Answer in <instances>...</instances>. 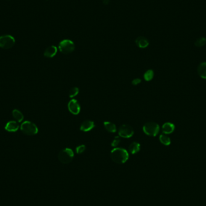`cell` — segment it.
<instances>
[{
  "label": "cell",
  "mask_w": 206,
  "mask_h": 206,
  "mask_svg": "<svg viewBox=\"0 0 206 206\" xmlns=\"http://www.w3.org/2000/svg\"><path fill=\"white\" fill-rule=\"evenodd\" d=\"M154 71L152 69H149L145 73L144 77L147 81H150L153 80V78L154 77Z\"/></svg>",
  "instance_id": "obj_19"
},
{
  "label": "cell",
  "mask_w": 206,
  "mask_h": 206,
  "mask_svg": "<svg viewBox=\"0 0 206 206\" xmlns=\"http://www.w3.org/2000/svg\"><path fill=\"white\" fill-rule=\"evenodd\" d=\"M197 71L200 77L206 79V62H202L198 65Z\"/></svg>",
  "instance_id": "obj_14"
},
{
  "label": "cell",
  "mask_w": 206,
  "mask_h": 206,
  "mask_svg": "<svg viewBox=\"0 0 206 206\" xmlns=\"http://www.w3.org/2000/svg\"><path fill=\"white\" fill-rule=\"evenodd\" d=\"M79 93V89L77 87H74L71 89V90L69 92V96L70 98H74L76 96H77L78 94Z\"/></svg>",
  "instance_id": "obj_21"
},
{
  "label": "cell",
  "mask_w": 206,
  "mask_h": 206,
  "mask_svg": "<svg viewBox=\"0 0 206 206\" xmlns=\"http://www.w3.org/2000/svg\"><path fill=\"white\" fill-rule=\"evenodd\" d=\"M21 130L23 133L28 136H33L38 133V128L35 124L31 121H24L21 126Z\"/></svg>",
  "instance_id": "obj_3"
},
{
  "label": "cell",
  "mask_w": 206,
  "mask_h": 206,
  "mask_svg": "<svg viewBox=\"0 0 206 206\" xmlns=\"http://www.w3.org/2000/svg\"><path fill=\"white\" fill-rule=\"evenodd\" d=\"M104 126L105 130L110 133H115L117 130L116 126L110 122L105 121L104 123Z\"/></svg>",
  "instance_id": "obj_17"
},
{
  "label": "cell",
  "mask_w": 206,
  "mask_h": 206,
  "mask_svg": "<svg viewBox=\"0 0 206 206\" xmlns=\"http://www.w3.org/2000/svg\"><path fill=\"white\" fill-rule=\"evenodd\" d=\"M20 128V125L18 122L15 121H10L8 122L5 126V129L9 132H16Z\"/></svg>",
  "instance_id": "obj_10"
},
{
  "label": "cell",
  "mask_w": 206,
  "mask_h": 206,
  "mask_svg": "<svg viewBox=\"0 0 206 206\" xmlns=\"http://www.w3.org/2000/svg\"><path fill=\"white\" fill-rule=\"evenodd\" d=\"M118 134L121 137L130 138L134 134V130L130 125L123 124L119 128Z\"/></svg>",
  "instance_id": "obj_7"
},
{
  "label": "cell",
  "mask_w": 206,
  "mask_h": 206,
  "mask_svg": "<svg viewBox=\"0 0 206 206\" xmlns=\"http://www.w3.org/2000/svg\"><path fill=\"white\" fill-rule=\"evenodd\" d=\"M162 131L165 134H169L173 133L175 130V126L171 123H165L162 127Z\"/></svg>",
  "instance_id": "obj_12"
},
{
  "label": "cell",
  "mask_w": 206,
  "mask_h": 206,
  "mask_svg": "<svg viewBox=\"0 0 206 206\" xmlns=\"http://www.w3.org/2000/svg\"><path fill=\"white\" fill-rule=\"evenodd\" d=\"M15 44V38L11 35H4L0 37V47L4 49H9Z\"/></svg>",
  "instance_id": "obj_6"
},
{
  "label": "cell",
  "mask_w": 206,
  "mask_h": 206,
  "mask_svg": "<svg viewBox=\"0 0 206 206\" xmlns=\"http://www.w3.org/2000/svg\"><path fill=\"white\" fill-rule=\"evenodd\" d=\"M140 145L138 142H134L129 145V152L132 154H135L137 153L140 151Z\"/></svg>",
  "instance_id": "obj_15"
},
{
  "label": "cell",
  "mask_w": 206,
  "mask_h": 206,
  "mask_svg": "<svg viewBox=\"0 0 206 206\" xmlns=\"http://www.w3.org/2000/svg\"><path fill=\"white\" fill-rule=\"evenodd\" d=\"M68 108L69 111L74 115H77L80 112V105L75 99H73L69 101L68 104Z\"/></svg>",
  "instance_id": "obj_8"
},
{
  "label": "cell",
  "mask_w": 206,
  "mask_h": 206,
  "mask_svg": "<svg viewBox=\"0 0 206 206\" xmlns=\"http://www.w3.org/2000/svg\"><path fill=\"white\" fill-rule=\"evenodd\" d=\"M159 140H160V142L162 144H163L164 145H166V146L169 145L171 144V139L168 136H166L165 134H161L159 136Z\"/></svg>",
  "instance_id": "obj_18"
},
{
  "label": "cell",
  "mask_w": 206,
  "mask_h": 206,
  "mask_svg": "<svg viewBox=\"0 0 206 206\" xmlns=\"http://www.w3.org/2000/svg\"><path fill=\"white\" fill-rule=\"evenodd\" d=\"M110 157L116 163H125L129 159V153L122 148H115L110 152Z\"/></svg>",
  "instance_id": "obj_1"
},
{
  "label": "cell",
  "mask_w": 206,
  "mask_h": 206,
  "mask_svg": "<svg viewBox=\"0 0 206 206\" xmlns=\"http://www.w3.org/2000/svg\"><path fill=\"white\" fill-rule=\"evenodd\" d=\"M57 52V48L56 47L52 45L46 48L44 52V56L48 58H52L55 55Z\"/></svg>",
  "instance_id": "obj_13"
},
{
  "label": "cell",
  "mask_w": 206,
  "mask_h": 206,
  "mask_svg": "<svg viewBox=\"0 0 206 206\" xmlns=\"http://www.w3.org/2000/svg\"><path fill=\"white\" fill-rule=\"evenodd\" d=\"M95 127V123L94 121L91 120H86L84 121L81 126H80V130L84 132H87L91 131L92 129Z\"/></svg>",
  "instance_id": "obj_9"
},
{
  "label": "cell",
  "mask_w": 206,
  "mask_h": 206,
  "mask_svg": "<svg viewBox=\"0 0 206 206\" xmlns=\"http://www.w3.org/2000/svg\"><path fill=\"white\" fill-rule=\"evenodd\" d=\"M86 150V146L84 145H81L76 148V152L77 154H81Z\"/></svg>",
  "instance_id": "obj_23"
},
{
  "label": "cell",
  "mask_w": 206,
  "mask_h": 206,
  "mask_svg": "<svg viewBox=\"0 0 206 206\" xmlns=\"http://www.w3.org/2000/svg\"><path fill=\"white\" fill-rule=\"evenodd\" d=\"M108 2H109V0H103V3L105 5L108 4Z\"/></svg>",
  "instance_id": "obj_25"
},
{
  "label": "cell",
  "mask_w": 206,
  "mask_h": 206,
  "mask_svg": "<svg viewBox=\"0 0 206 206\" xmlns=\"http://www.w3.org/2000/svg\"><path fill=\"white\" fill-rule=\"evenodd\" d=\"M59 49L62 53L68 54L74 52L75 50V44L69 39H64L59 43Z\"/></svg>",
  "instance_id": "obj_4"
},
{
  "label": "cell",
  "mask_w": 206,
  "mask_h": 206,
  "mask_svg": "<svg viewBox=\"0 0 206 206\" xmlns=\"http://www.w3.org/2000/svg\"><path fill=\"white\" fill-rule=\"evenodd\" d=\"M74 154L73 151L68 148L61 150L59 155L58 158L59 161L63 164H68L73 160Z\"/></svg>",
  "instance_id": "obj_2"
},
{
  "label": "cell",
  "mask_w": 206,
  "mask_h": 206,
  "mask_svg": "<svg viewBox=\"0 0 206 206\" xmlns=\"http://www.w3.org/2000/svg\"><path fill=\"white\" fill-rule=\"evenodd\" d=\"M144 132L148 136H155L160 131V127L158 124L154 122H148L143 127Z\"/></svg>",
  "instance_id": "obj_5"
},
{
  "label": "cell",
  "mask_w": 206,
  "mask_h": 206,
  "mask_svg": "<svg viewBox=\"0 0 206 206\" xmlns=\"http://www.w3.org/2000/svg\"><path fill=\"white\" fill-rule=\"evenodd\" d=\"M206 44V39L205 37H200L195 42V45L197 47H203Z\"/></svg>",
  "instance_id": "obj_20"
},
{
  "label": "cell",
  "mask_w": 206,
  "mask_h": 206,
  "mask_svg": "<svg viewBox=\"0 0 206 206\" xmlns=\"http://www.w3.org/2000/svg\"><path fill=\"white\" fill-rule=\"evenodd\" d=\"M12 115H13V117L15 118V119L18 123L22 122L24 118V115L22 113V112L18 109H15L13 110Z\"/></svg>",
  "instance_id": "obj_16"
},
{
  "label": "cell",
  "mask_w": 206,
  "mask_h": 206,
  "mask_svg": "<svg viewBox=\"0 0 206 206\" xmlns=\"http://www.w3.org/2000/svg\"><path fill=\"white\" fill-rule=\"evenodd\" d=\"M120 142H121V139H120V137L119 136H116L114 138L113 140L112 141V142L111 144V145L113 147H117L120 144Z\"/></svg>",
  "instance_id": "obj_22"
},
{
  "label": "cell",
  "mask_w": 206,
  "mask_h": 206,
  "mask_svg": "<svg viewBox=\"0 0 206 206\" xmlns=\"http://www.w3.org/2000/svg\"><path fill=\"white\" fill-rule=\"evenodd\" d=\"M141 82V80L139 78H135L132 81H131V83L133 85H134V86H136V85H138L139 84H140Z\"/></svg>",
  "instance_id": "obj_24"
},
{
  "label": "cell",
  "mask_w": 206,
  "mask_h": 206,
  "mask_svg": "<svg viewBox=\"0 0 206 206\" xmlns=\"http://www.w3.org/2000/svg\"><path fill=\"white\" fill-rule=\"evenodd\" d=\"M136 44L137 46L140 48H145L149 45V41L148 40L144 37V36H139L138 37L135 41Z\"/></svg>",
  "instance_id": "obj_11"
}]
</instances>
